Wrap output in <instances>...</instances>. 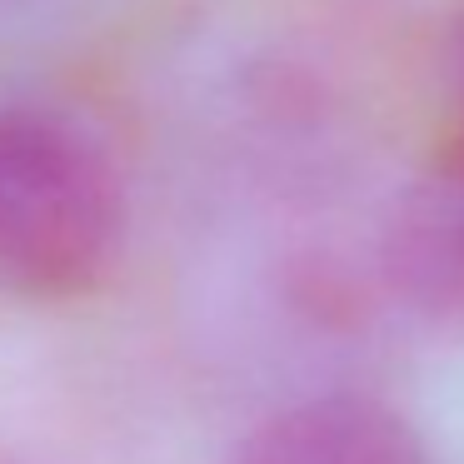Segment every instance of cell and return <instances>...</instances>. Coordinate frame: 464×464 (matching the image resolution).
Returning a JSON list of instances; mask_svg holds the SVG:
<instances>
[{
    "label": "cell",
    "instance_id": "6da1fadb",
    "mask_svg": "<svg viewBox=\"0 0 464 464\" xmlns=\"http://www.w3.org/2000/svg\"><path fill=\"white\" fill-rule=\"evenodd\" d=\"M121 190L95 140L55 111L0 105V290L55 300L101 280Z\"/></svg>",
    "mask_w": 464,
    "mask_h": 464
},
{
    "label": "cell",
    "instance_id": "7a4b0ae2",
    "mask_svg": "<svg viewBox=\"0 0 464 464\" xmlns=\"http://www.w3.org/2000/svg\"><path fill=\"white\" fill-rule=\"evenodd\" d=\"M384 275L420 320L464 330V140L394 205Z\"/></svg>",
    "mask_w": 464,
    "mask_h": 464
},
{
    "label": "cell",
    "instance_id": "3957f363",
    "mask_svg": "<svg viewBox=\"0 0 464 464\" xmlns=\"http://www.w3.org/2000/svg\"><path fill=\"white\" fill-rule=\"evenodd\" d=\"M235 464H424V444L390 404L320 394L270 414L235 450Z\"/></svg>",
    "mask_w": 464,
    "mask_h": 464
},
{
    "label": "cell",
    "instance_id": "277c9868",
    "mask_svg": "<svg viewBox=\"0 0 464 464\" xmlns=\"http://www.w3.org/2000/svg\"><path fill=\"white\" fill-rule=\"evenodd\" d=\"M454 51H459V85H464V21H459V41H454Z\"/></svg>",
    "mask_w": 464,
    "mask_h": 464
}]
</instances>
